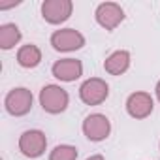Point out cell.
Wrapping results in <instances>:
<instances>
[{"label":"cell","mask_w":160,"mask_h":160,"mask_svg":"<svg viewBox=\"0 0 160 160\" xmlns=\"http://www.w3.org/2000/svg\"><path fill=\"white\" fill-rule=\"evenodd\" d=\"M128 66H130V53H128V51H115V53H111V55L106 58V62H104L106 72L111 73V75H121V73H124V72L128 70Z\"/></svg>","instance_id":"obj_11"},{"label":"cell","mask_w":160,"mask_h":160,"mask_svg":"<svg viewBox=\"0 0 160 160\" xmlns=\"http://www.w3.org/2000/svg\"><path fill=\"white\" fill-rule=\"evenodd\" d=\"M83 132L91 141H102V139H106L109 136L111 122H109V119L106 115L94 113V115H89L83 121Z\"/></svg>","instance_id":"obj_7"},{"label":"cell","mask_w":160,"mask_h":160,"mask_svg":"<svg viewBox=\"0 0 160 160\" xmlns=\"http://www.w3.org/2000/svg\"><path fill=\"white\" fill-rule=\"evenodd\" d=\"M72 10H73V4L70 0H45L42 4V15L51 25L64 23L72 15Z\"/></svg>","instance_id":"obj_6"},{"label":"cell","mask_w":160,"mask_h":160,"mask_svg":"<svg viewBox=\"0 0 160 160\" xmlns=\"http://www.w3.org/2000/svg\"><path fill=\"white\" fill-rule=\"evenodd\" d=\"M79 96H81V100L87 106H98L109 96V87H108V83L104 79L92 77V79H87V81L81 85Z\"/></svg>","instance_id":"obj_2"},{"label":"cell","mask_w":160,"mask_h":160,"mask_svg":"<svg viewBox=\"0 0 160 160\" xmlns=\"http://www.w3.org/2000/svg\"><path fill=\"white\" fill-rule=\"evenodd\" d=\"M156 96H158V100H160V81L156 83Z\"/></svg>","instance_id":"obj_17"},{"label":"cell","mask_w":160,"mask_h":160,"mask_svg":"<svg viewBox=\"0 0 160 160\" xmlns=\"http://www.w3.org/2000/svg\"><path fill=\"white\" fill-rule=\"evenodd\" d=\"M124 19V12L119 4L115 2H104L96 8V21L100 27H104L106 30H113L117 28Z\"/></svg>","instance_id":"obj_8"},{"label":"cell","mask_w":160,"mask_h":160,"mask_svg":"<svg viewBox=\"0 0 160 160\" xmlns=\"http://www.w3.org/2000/svg\"><path fill=\"white\" fill-rule=\"evenodd\" d=\"M152 98L149 92H134L126 100V109L128 115L134 119H145L152 113Z\"/></svg>","instance_id":"obj_9"},{"label":"cell","mask_w":160,"mask_h":160,"mask_svg":"<svg viewBox=\"0 0 160 160\" xmlns=\"http://www.w3.org/2000/svg\"><path fill=\"white\" fill-rule=\"evenodd\" d=\"M19 40H21V30L17 25L6 23L0 27V47L2 49H6V51L12 49L15 43H19Z\"/></svg>","instance_id":"obj_13"},{"label":"cell","mask_w":160,"mask_h":160,"mask_svg":"<svg viewBox=\"0 0 160 160\" xmlns=\"http://www.w3.org/2000/svg\"><path fill=\"white\" fill-rule=\"evenodd\" d=\"M42 60V51L38 49V45H23L17 53V62L23 66V68H36Z\"/></svg>","instance_id":"obj_12"},{"label":"cell","mask_w":160,"mask_h":160,"mask_svg":"<svg viewBox=\"0 0 160 160\" xmlns=\"http://www.w3.org/2000/svg\"><path fill=\"white\" fill-rule=\"evenodd\" d=\"M53 75L60 81H75L77 77L83 75V64L75 58H62L53 64Z\"/></svg>","instance_id":"obj_10"},{"label":"cell","mask_w":160,"mask_h":160,"mask_svg":"<svg viewBox=\"0 0 160 160\" xmlns=\"http://www.w3.org/2000/svg\"><path fill=\"white\" fill-rule=\"evenodd\" d=\"M87 160H104V156H100V154H94V156H91V158H87Z\"/></svg>","instance_id":"obj_16"},{"label":"cell","mask_w":160,"mask_h":160,"mask_svg":"<svg viewBox=\"0 0 160 160\" xmlns=\"http://www.w3.org/2000/svg\"><path fill=\"white\" fill-rule=\"evenodd\" d=\"M6 109L10 115H15V117H23L27 115L30 109H32V92L28 89H13L8 92L6 96Z\"/></svg>","instance_id":"obj_3"},{"label":"cell","mask_w":160,"mask_h":160,"mask_svg":"<svg viewBox=\"0 0 160 160\" xmlns=\"http://www.w3.org/2000/svg\"><path fill=\"white\" fill-rule=\"evenodd\" d=\"M45 147H47V139H45V134L40 130H27L19 138V151L28 158L42 156Z\"/></svg>","instance_id":"obj_4"},{"label":"cell","mask_w":160,"mask_h":160,"mask_svg":"<svg viewBox=\"0 0 160 160\" xmlns=\"http://www.w3.org/2000/svg\"><path fill=\"white\" fill-rule=\"evenodd\" d=\"M19 2L17 0H13V2H0V10H6V8H13V6H17Z\"/></svg>","instance_id":"obj_15"},{"label":"cell","mask_w":160,"mask_h":160,"mask_svg":"<svg viewBox=\"0 0 160 160\" xmlns=\"http://www.w3.org/2000/svg\"><path fill=\"white\" fill-rule=\"evenodd\" d=\"M77 158V149L72 145H58L51 151L49 160H75Z\"/></svg>","instance_id":"obj_14"},{"label":"cell","mask_w":160,"mask_h":160,"mask_svg":"<svg viewBox=\"0 0 160 160\" xmlns=\"http://www.w3.org/2000/svg\"><path fill=\"white\" fill-rule=\"evenodd\" d=\"M68 100H70L68 92L58 85H45L40 91V104L47 113H53V115L62 113L68 108Z\"/></svg>","instance_id":"obj_1"},{"label":"cell","mask_w":160,"mask_h":160,"mask_svg":"<svg viewBox=\"0 0 160 160\" xmlns=\"http://www.w3.org/2000/svg\"><path fill=\"white\" fill-rule=\"evenodd\" d=\"M51 45L57 49V51H75V49H81L85 45V38L81 32H77L73 28H62V30H57L53 32L51 36Z\"/></svg>","instance_id":"obj_5"}]
</instances>
